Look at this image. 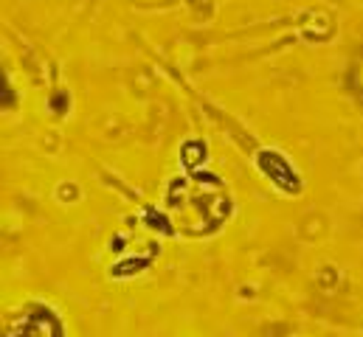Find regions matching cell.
<instances>
[{"label":"cell","instance_id":"6da1fadb","mask_svg":"<svg viewBox=\"0 0 363 337\" xmlns=\"http://www.w3.org/2000/svg\"><path fill=\"white\" fill-rule=\"evenodd\" d=\"M6 337H60V326L54 318H48V312H34L17 321Z\"/></svg>","mask_w":363,"mask_h":337},{"label":"cell","instance_id":"7a4b0ae2","mask_svg":"<svg viewBox=\"0 0 363 337\" xmlns=\"http://www.w3.org/2000/svg\"><path fill=\"white\" fill-rule=\"evenodd\" d=\"M259 166H262V171H268L279 185H284L287 191H296V188H298L296 183H290V180H296V174H293V168L284 164V158H281V155L262 152V155H259Z\"/></svg>","mask_w":363,"mask_h":337}]
</instances>
